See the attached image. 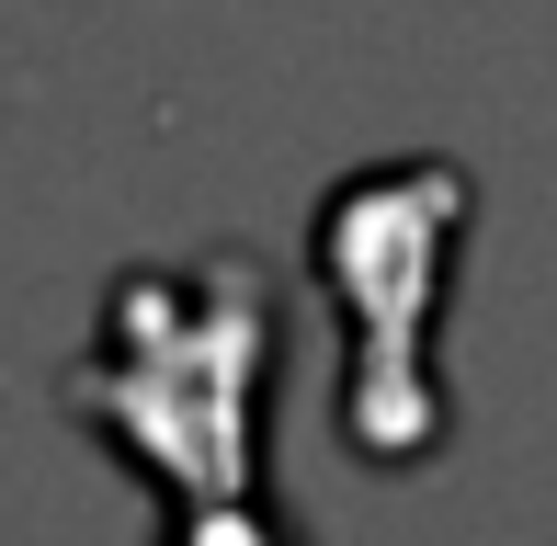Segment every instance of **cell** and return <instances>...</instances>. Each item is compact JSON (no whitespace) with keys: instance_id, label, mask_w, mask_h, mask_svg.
Wrapping results in <instances>:
<instances>
[{"instance_id":"6da1fadb","label":"cell","mask_w":557,"mask_h":546,"mask_svg":"<svg viewBox=\"0 0 557 546\" xmlns=\"http://www.w3.org/2000/svg\"><path fill=\"white\" fill-rule=\"evenodd\" d=\"M273 353H285V319H273V273L250 251L125 262L58 399L171 512V501H216V489H262Z\"/></svg>"},{"instance_id":"7a4b0ae2","label":"cell","mask_w":557,"mask_h":546,"mask_svg":"<svg viewBox=\"0 0 557 546\" xmlns=\"http://www.w3.org/2000/svg\"><path fill=\"white\" fill-rule=\"evenodd\" d=\"M478 228V183L444 160V148H398V160H364L319 194L308 216V273L342 319V399L331 433L352 467L375 479H421V467L455 444V399L433 376V331L455 308V262H467Z\"/></svg>"},{"instance_id":"3957f363","label":"cell","mask_w":557,"mask_h":546,"mask_svg":"<svg viewBox=\"0 0 557 546\" xmlns=\"http://www.w3.org/2000/svg\"><path fill=\"white\" fill-rule=\"evenodd\" d=\"M160 546H308L296 512H273L262 489H216V501H171Z\"/></svg>"}]
</instances>
